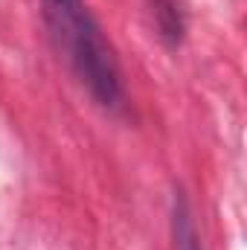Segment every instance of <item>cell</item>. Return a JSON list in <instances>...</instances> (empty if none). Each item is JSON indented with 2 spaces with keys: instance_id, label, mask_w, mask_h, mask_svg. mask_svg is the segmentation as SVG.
Listing matches in <instances>:
<instances>
[{
  "instance_id": "2",
  "label": "cell",
  "mask_w": 247,
  "mask_h": 250,
  "mask_svg": "<svg viewBox=\"0 0 247 250\" xmlns=\"http://www.w3.org/2000/svg\"><path fill=\"white\" fill-rule=\"evenodd\" d=\"M172 239H175V250H204L192 209H189V204L181 192H178L175 207H172Z\"/></svg>"
},
{
  "instance_id": "1",
  "label": "cell",
  "mask_w": 247,
  "mask_h": 250,
  "mask_svg": "<svg viewBox=\"0 0 247 250\" xmlns=\"http://www.w3.org/2000/svg\"><path fill=\"white\" fill-rule=\"evenodd\" d=\"M44 23L82 87L102 108L123 102V73L111 41L84 0H41Z\"/></svg>"
}]
</instances>
